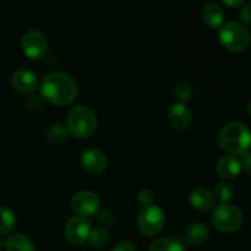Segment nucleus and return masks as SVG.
<instances>
[{
    "instance_id": "nucleus-4",
    "label": "nucleus",
    "mask_w": 251,
    "mask_h": 251,
    "mask_svg": "<svg viewBox=\"0 0 251 251\" xmlns=\"http://www.w3.org/2000/svg\"><path fill=\"white\" fill-rule=\"evenodd\" d=\"M221 44L232 53H240L250 43V33L244 25L237 21H229L222 25L218 32Z\"/></svg>"
},
{
    "instance_id": "nucleus-24",
    "label": "nucleus",
    "mask_w": 251,
    "mask_h": 251,
    "mask_svg": "<svg viewBox=\"0 0 251 251\" xmlns=\"http://www.w3.org/2000/svg\"><path fill=\"white\" fill-rule=\"evenodd\" d=\"M139 201L142 203L144 206H150V205H153V201H154V195L152 191L150 190H142L141 193L139 194Z\"/></svg>"
},
{
    "instance_id": "nucleus-28",
    "label": "nucleus",
    "mask_w": 251,
    "mask_h": 251,
    "mask_svg": "<svg viewBox=\"0 0 251 251\" xmlns=\"http://www.w3.org/2000/svg\"><path fill=\"white\" fill-rule=\"evenodd\" d=\"M98 220H100V222L103 223V225H110V223H113V221H114V216H113V213L110 212L109 210H103L102 212L100 213V216H98Z\"/></svg>"
},
{
    "instance_id": "nucleus-10",
    "label": "nucleus",
    "mask_w": 251,
    "mask_h": 251,
    "mask_svg": "<svg viewBox=\"0 0 251 251\" xmlns=\"http://www.w3.org/2000/svg\"><path fill=\"white\" fill-rule=\"evenodd\" d=\"M81 166L88 174L97 176L103 173L108 167L105 154L97 149H87L81 154Z\"/></svg>"
},
{
    "instance_id": "nucleus-23",
    "label": "nucleus",
    "mask_w": 251,
    "mask_h": 251,
    "mask_svg": "<svg viewBox=\"0 0 251 251\" xmlns=\"http://www.w3.org/2000/svg\"><path fill=\"white\" fill-rule=\"evenodd\" d=\"M176 96L180 102H186L191 98L193 96V86L188 82V81H181L180 83H178L176 87Z\"/></svg>"
},
{
    "instance_id": "nucleus-15",
    "label": "nucleus",
    "mask_w": 251,
    "mask_h": 251,
    "mask_svg": "<svg viewBox=\"0 0 251 251\" xmlns=\"http://www.w3.org/2000/svg\"><path fill=\"white\" fill-rule=\"evenodd\" d=\"M208 233L207 226L203 223H191L186 227L184 239L189 245H201L207 240Z\"/></svg>"
},
{
    "instance_id": "nucleus-17",
    "label": "nucleus",
    "mask_w": 251,
    "mask_h": 251,
    "mask_svg": "<svg viewBox=\"0 0 251 251\" xmlns=\"http://www.w3.org/2000/svg\"><path fill=\"white\" fill-rule=\"evenodd\" d=\"M5 248L6 251H36L31 239L21 233L12 234L5 243Z\"/></svg>"
},
{
    "instance_id": "nucleus-32",
    "label": "nucleus",
    "mask_w": 251,
    "mask_h": 251,
    "mask_svg": "<svg viewBox=\"0 0 251 251\" xmlns=\"http://www.w3.org/2000/svg\"><path fill=\"white\" fill-rule=\"evenodd\" d=\"M4 245H5V243H4V240H2V238L0 237V250L2 249V248H4Z\"/></svg>"
},
{
    "instance_id": "nucleus-22",
    "label": "nucleus",
    "mask_w": 251,
    "mask_h": 251,
    "mask_svg": "<svg viewBox=\"0 0 251 251\" xmlns=\"http://www.w3.org/2000/svg\"><path fill=\"white\" fill-rule=\"evenodd\" d=\"M234 188L229 183H220L215 189V199L221 201V203H229V201L234 198Z\"/></svg>"
},
{
    "instance_id": "nucleus-19",
    "label": "nucleus",
    "mask_w": 251,
    "mask_h": 251,
    "mask_svg": "<svg viewBox=\"0 0 251 251\" xmlns=\"http://www.w3.org/2000/svg\"><path fill=\"white\" fill-rule=\"evenodd\" d=\"M16 225V218L10 208L0 207V234H10Z\"/></svg>"
},
{
    "instance_id": "nucleus-20",
    "label": "nucleus",
    "mask_w": 251,
    "mask_h": 251,
    "mask_svg": "<svg viewBox=\"0 0 251 251\" xmlns=\"http://www.w3.org/2000/svg\"><path fill=\"white\" fill-rule=\"evenodd\" d=\"M69 134L68 127H65L61 124H54L51 126H49V129L47 130L46 136L50 144L53 145H61L66 140Z\"/></svg>"
},
{
    "instance_id": "nucleus-25",
    "label": "nucleus",
    "mask_w": 251,
    "mask_h": 251,
    "mask_svg": "<svg viewBox=\"0 0 251 251\" xmlns=\"http://www.w3.org/2000/svg\"><path fill=\"white\" fill-rule=\"evenodd\" d=\"M240 19L244 24L251 25V1L243 5L240 9Z\"/></svg>"
},
{
    "instance_id": "nucleus-5",
    "label": "nucleus",
    "mask_w": 251,
    "mask_h": 251,
    "mask_svg": "<svg viewBox=\"0 0 251 251\" xmlns=\"http://www.w3.org/2000/svg\"><path fill=\"white\" fill-rule=\"evenodd\" d=\"M243 213L237 206L230 203H221L215 207L212 213V222L220 232L234 233L243 226Z\"/></svg>"
},
{
    "instance_id": "nucleus-29",
    "label": "nucleus",
    "mask_w": 251,
    "mask_h": 251,
    "mask_svg": "<svg viewBox=\"0 0 251 251\" xmlns=\"http://www.w3.org/2000/svg\"><path fill=\"white\" fill-rule=\"evenodd\" d=\"M112 251H136L134 245L129 242H122L115 245Z\"/></svg>"
},
{
    "instance_id": "nucleus-2",
    "label": "nucleus",
    "mask_w": 251,
    "mask_h": 251,
    "mask_svg": "<svg viewBox=\"0 0 251 251\" xmlns=\"http://www.w3.org/2000/svg\"><path fill=\"white\" fill-rule=\"evenodd\" d=\"M218 145L230 156H243L250 152L251 131L242 123H229L221 129Z\"/></svg>"
},
{
    "instance_id": "nucleus-27",
    "label": "nucleus",
    "mask_w": 251,
    "mask_h": 251,
    "mask_svg": "<svg viewBox=\"0 0 251 251\" xmlns=\"http://www.w3.org/2000/svg\"><path fill=\"white\" fill-rule=\"evenodd\" d=\"M240 164H242V171L251 176V152L243 154L242 159H240Z\"/></svg>"
},
{
    "instance_id": "nucleus-1",
    "label": "nucleus",
    "mask_w": 251,
    "mask_h": 251,
    "mask_svg": "<svg viewBox=\"0 0 251 251\" xmlns=\"http://www.w3.org/2000/svg\"><path fill=\"white\" fill-rule=\"evenodd\" d=\"M77 85L70 75L55 71L44 77L41 85V95L44 100L58 107H64L77 97Z\"/></svg>"
},
{
    "instance_id": "nucleus-9",
    "label": "nucleus",
    "mask_w": 251,
    "mask_h": 251,
    "mask_svg": "<svg viewBox=\"0 0 251 251\" xmlns=\"http://www.w3.org/2000/svg\"><path fill=\"white\" fill-rule=\"evenodd\" d=\"M91 233V225L87 218L75 216L65 226V237L73 245H82L87 242Z\"/></svg>"
},
{
    "instance_id": "nucleus-21",
    "label": "nucleus",
    "mask_w": 251,
    "mask_h": 251,
    "mask_svg": "<svg viewBox=\"0 0 251 251\" xmlns=\"http://www.w3.org/2000/svg\"><path fill=\"white\" fill-rule=\"evenodd\" d=\"M87 242L92 248H103L109 242V232L105 228H96V229L91 230Z\"/></svg>"
},
{
    "instance_id": "nucleus-11",
    "label": "nucleus",
    "mask_w": 251,
    "mask_h": 251,
    "mask_svg": "<svg viewBox=\"0 0 251 251\" xmlns=\"http://www.w3.org/2000/svg\"><path fill=\"white\" fill-rule=\"evenodd\" d=\"M168 120L172 126L176 130H186L193 122L191 110L183 102L174 103L168 110Z\"/></svg>"
},
{
    "instance_id": "nucleus-13",
    "label": "nucleus",
    "mask_w": 251,
    "mask_h": 251,
    "mask_svg": "<svg viewBox=\"0 0 251 251\" xmlns=\"http://www.w3.org/2000/svg\"><path fill=\"white\" fill-rule=\"evenodd\" d=\"M216 172L218 176L223 179H234L242 172V164H240V159L235 156H226L218 161L217 166H216Z\"/></svg>"
},
{
    "instance_id": "nucleus-12",
    "label": "nucleus",
    "mask_w": 251,
    "mask_h": 251,
    "mask_svg": "<svg viewBox=\"0 0 251 251\" xmlns=\"http://www.w3.org/2000/svg\"><path fill=\"white\" fill-rule=\"evenodd\" d=\"M12 87L15 91L22 95H29L34 92L38 87V80L32 71L26 69H20L12 75L11 78Z\"/></svg>"
},
{
    "instance_id": "nucleus-31",
    "label": "nucleus",
    "mask_w": 251,
    "mask_h": 251,
    "mask_svg": "<svg viewBox=\"0 0 251 251\" xmlns=\"http://www.w3.org/2000/svg\"><path fill=\"white\" fill-rule=\"evenodd\" d=\"M247 113H248V115H249V117L251 118V102L249 103V104H248V107H247Z\"/></svg>"
},
{
    "instance_id": "nucleus-30",
    "label": "nucleus",
    "mask_w": 251,
    "mask_h": 251,
    "mask_svg": "<svg viewBox=\"0 0 251 251\" xmlns=\"http://www.w3.org/2000/svg\"><path fill=\"white\" fill-rule=\"evenodd\" d=\"M221 1L229 7H239L242 6L245 0H221Z\"/></svg>"
},
{
    "instance_id": "nucleus-16",
    "label": "nucleus",
    "mask_w": 251,
    "mask_h": 251,
    "mask_svg": "<svg viewBox=\"0 0 251 251\" xmlns=\"http://www.w3.org/2000/svg\"><path fill=\"white\" fill-rule=\"evenodd\" d=\"M202 20L211 28H220L225 21V12L218 4L208 2L202 9Z\"/></svg>"
},
{
    "instance_id": "nucleus-6",
    "label": "nucleus",
    "mask_w": 251,
    "mask_h": 251,
    "mask_svg": "<svg viewBox=\"0 0 251 251\" xmlns=\"http://www.w3.org/2000/svg\"><path fill=\"white\" fill-rule=\"evenodd\" d=\"M166 217L158 206H144L137 215V227L140 232L146 237H153L158 234L164 227Z\"/></svg>"
},
{
    "instance_id": "nucleus-26",
    "label": "nucleus",
    "mask_w": 251,
    "mask_h": 251,
    "mask_svg": "<svg viewBox=\"0 0 251 251\" xmlns=\"http://www.w3.org/2000/svg\"><path fill=\"white\" fill-rule=\"evenodd\" d=\"M42 105H43V102H42V100L38 96H31L26 102V107L29 110H38L41 109Z\"/></svg>"
},
{
    "instance_id": "nucleus-18",
    "label": "nucleus",
    "mask_w": 251,
    "mask_h": 251,
    "mask_svg": "<svg viewBox=\"0 0 251 251\" xmlns=\"http://www.w3.org/2000/svg\"><path fill=\"white\" fill-rule=\"evenodd\" d=\"M150 251H185V248L180 240L166 237L154 240L150 247Z\"/></svg>"
},
{
    "instance_id": "nucleus-8",
    "label": "nucleus",
    "mask_w": 251,
    "mask_h": 251,
    "mask_svg": "<svg viewBox=\"0 0 251 251\" xmlns=\"http://www.w3.org/2000/svg\"><path fill=\"white\" fill-rule=\"evenodd\" d=\"M22 50L32 60L42 59L48 50V41L42 32L32 29L22 38Z\"/></svg>"
},
{
    "instance_id": "nucleus-14",
    "label": "nucleus",
    "mask_w": 251,
    "mask_h": 251,
    "mask_svg": "<svg viewBox=\"0 0 251 251\" xmlns=\"http://www.w3.org/2000/svg\"><path fill=\"white\" fill-rule=\"evenodd\" d=\"M216 199L212 191L206 188H196L190 195V203L199 211H210L215 207Z\"/></svg>"
},
{
    "instance_id": "nucleus-7",
    "label": "nucleus",
    "mask_w": 251,
    "mask_h": 251,
    "mask_svg": "<svg viewBox=\"0 0 251 251\" xmlns=\"http://www.w3.org/2000/svg\"><path fill=\"white\" fill-rule=\"evenodd\" d=\"M71 208L81 217H92L100 210V199L92 191H80L71 199Z\"/></svg>"
},
{
    "instance_id": "nucleus-3",
    "label": "nucleus",
    "mask_w": 251,
    "mask_h": 251,
    "mask_svg": "<svg viewBox=\"0 0 251 251\" xmlns=\"http://www.w3.org/2000/svg\"><path fill=\"white\" fill-rule=\"evenodd\" d=\"M97 118L95 113L86 105H77L69 112L68 130L77 139H86L95 132Z\"/></svg>"
}]
</instances>
